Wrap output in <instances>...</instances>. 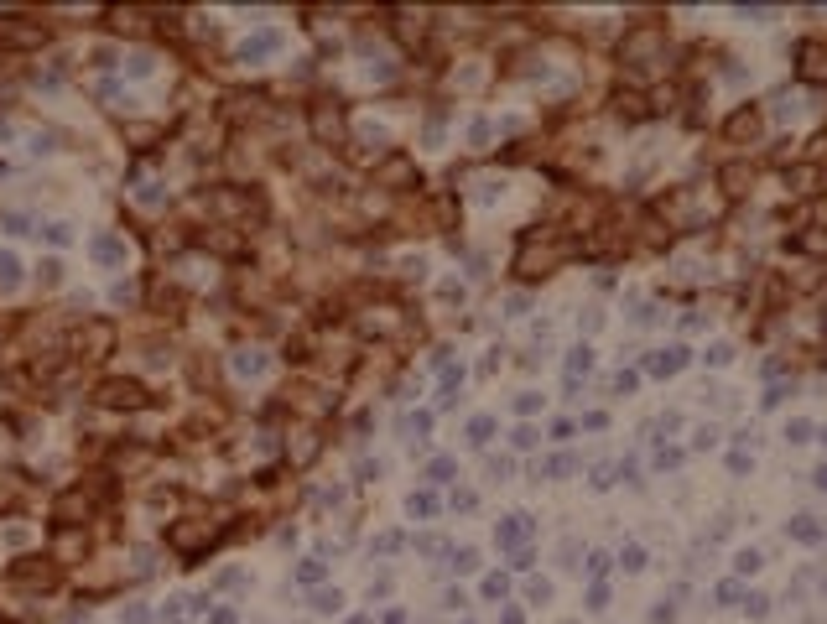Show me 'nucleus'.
<instances>
[{"instance_id":"nucleus-1","label":"nucleus","mask_w":827,"mask_h":624,"mask_svg":"<svg viewBox=\"0 0 827 624\" xmlns=\"http://www.w3.org/2000/svg\"><path fill=\"white\" fill-rule=\"evenodd\" d=\"M115 344H120V333H115L110 318H84L79 328L68 333V354L79 364H105L115 354Z\"/></svg>"},{"instance_id":"nucleus-2","label":"nucleus","mask_w":827,"mask_h":624,"mask_svg":"<svg viewBox=\"0 0 827 624\" xmlns=\"http://www.w3.org/2000/svg\"><path fill=\"white\" fill-rule=\"evenodd\" d=\"M661 52H666V26L645 21V26H630V32H625V42H619V63H625L630 73H651L661 63Z\"/></svg>"},{"instance_id":"nucleus-3","label":"nucleus","mask_w":827,"mask_h":624,"mask_svg":"<svg viewBox=\"0 0 827 624\" xmlns=\"http://www.w3.org/2000/svg\"><path fill=\"white\" fill-rule=\"evenodd\" d=\"M94 406H105V411H146L151 406V390L131 375H105L94 385Z\"/></svg>"},{"instance_id":"nucleus-4","label":"nucleus","mask_w":827,"mask_h":624,"mask_svg":"<svg viewBox=\"0 0 827 624\" xmlns=\"http://www.w3.org/2000/svg\"><path fill=\"white\" fill-rule=\"evenodd\" d=\"M58 578H63V567L53 557H16L6 567V583H16V588H53Z\"/></svg>"},{"instance_id":"nucleus-5","label":"nucleus","mask_w":827,"mask_h":624,"mask_svg":"<svg viewBox=\"0 0 827 624\" xmlns=\"http://www.w3.org/2000/svg\"><path fill=\"white\" fill-rule=\"evenodd\" d=\"M94 505H99V494H94V489H84V484L63 489L58 500H53V526H79V520L94 515Z\"/></svg>"},{"instance_id":"nucleus-6","label":"nucleus","mask_w":827,"mask_h":624,"mask_svg":"<svg viewBox=\"0 0 827 624\" xmlns=\"http://www.w3.org/2000/svg\"><path fill=\"white\" fill-rule=\"evenodd\" d=\"M375 182L380 188H422V172H417V162L411 156H401V151H391V156H380L375 162Z\"/></svg>"},{"instance_id":"nucleus-7","label":"nucleus","mask_w":827,"mask_h":624,"mask_svg":"<svg viewBox=\"0 0 827 624\" xmlns=\"http://www.w3.org/2000/svg\"><path fill=\"white\" fill-rule=\"evenodd\" d=\"M209 541H214L209 520H177V526H167V546H172V552H183V557H198Z\"/></svg>"},{"instance_id":"nucleus-8","label":"nucleus","mask_w":827,"mask_h":624,"mask_svg":"<svg viewBox=\"0 0 827 624\" xmlns=\"http://www.w3.org/2000/svg\"><path fill=\"white\" fill-rule=\"evenodd\" d=\"M760 130H765V115H760V104H739V110L723 120V136H729L734 146L744 141H760Z\"/></svg>"},{"instance_id":"nucleus-9","label":"nucleus","mask_w":827,"mask_h":624,"mask_svg":"<svg viewBox=\"0 0 827 624\" xmlns=\"http://www.w3.org/2000/svg\"><path fill=\"white\" fill-rule=\"evenodd\" d=\"M307 120H313V136L323 146H344V110H339V104H313Z\"/></svg>"},{"instance_id":"nucleus-10","label":"nucleus","mask_w":827,"mask_h":624,"mask_svg":"<svg viewBox=\"0 0 827 624\" xmlns=\"http://www.w3.org/2000/svg\"><path fill=\"white\" fill-rule=\"evenodd\" d=\"M796 73L807 78V84H827V47H822V42H801Z\"/></svg>"},{"instance_id":"nucleus-11","label":"nucleus","mask_w":827,"mask_h":624,"mask_svg":"<svg viewBox=\"0 0 827 624\" xmlns=\"http://www.w3.org/2000/svg\"><path fill=\"white\" fill-rule=\"evenodd\" d=\"M614 115H619V120H651V99L619 89V94H614Z\"/></svg>"},{"instance_id":"nucleus-12","label":"nucleus","mask_w":827,"mask_h":624,"mask_svg":"<svg viewBox=\"0 0 827 624\" xmlns=\"http://www.w3.org/2000/svg\"><path fill=\"white\" fill-rule=\"evenodd\" d=\"M786 245L796 255H827V229H801V234H791Z\"/></svg>"},{"instance_id":"nucleus-13","label":"nucleus","mask_w":827,"mask_h":624,"mask_svg":"<svg viewBox=\"0 0 827 624\" xmlns=\"http://www.w3.org/2000/svg\"><path fill=\"white\" fill-rule=\"evenodd\" d=\"M718 182H723V193H734V198H739V193H744V182H749V167H744V162L723 167V172H718Z\"/></svg>"},{"instance_id":"nucleus-14","label":"nucleus","mask_w":827,"mask_h":624,"mask_svg":"<svg viewBox=\"0 0 827 624\" xmlns=\"http://www.w3.org/2000/svg\"><path fill=\"white\" fill-rule=\"evenodd\" d=\"M786 182H796V188H791V193H801V198H807V193H817V188H812V182H822V172H817V167H796V172H791Z\"/></svg>"},{"instance_id":"nucleus-15","label":"nucleus","mask_w":827,"mask_h":624,"mask_svg":"<svg viewBox=\"0 0 827 624\" xmlns=\"http://www.w3.org/2000/svg\"><path fill=\"white\" fill-rule=\"evenodd\" d=\"M0 281H6V286L16 281V255H0Z\"/></svg>"},{"instance_id":"nucleus-16","label":"nucleus","mask_w":827,"mask_h":624,"mask_svg":"<svg viewBox=\"0 0 827 624\" xmlns=\"http://www.w3.org/2000/svg\"><path fill=\"white\" fill-rule=\"evenodd\" d=\"M58 271H63L58 260H42V281H47V286H58Z\"/></svg>"},{"instance_id":"nucleus-17","label":"nucleus","mask_w":827,"mask_h":624,"mask_svg":"<svg viewBox=\"0 0 827 624\" xmlns=\"http://www.w3.org/2000/svg\"><path fill=\"white\" fill-rule=\"evenodd\" d=\"M822 214H827V193H822Z\"/></svg>"}]
</instances>
